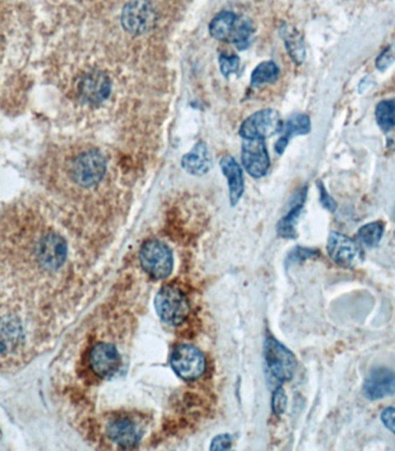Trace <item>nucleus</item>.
<instances>
[{
	"label": "nucleus",
	"instance_id": "nucleus-10",
	"mask_svg": "<svg viewBox=\"0 0 395 451\" xmlns=\"http://www.w3.org/2000/svg\"><path fill=\"white\" fill-rule=\"evenodd\" d=\"M89 366L96 376L108 380L121 369L122 357L112 343H95L89 353Z\"/></svg>",
	"mask_w": 395,
	"mask_h": 451
},
{
	"label": "nucleus",
	"instance_id": "nucleus-14",
	"mask_svg": "<svg viewBox=\"0 0 395 451\" xmlns=\"http://www.w3.org/2000/svg\"><path fill=\"white\" fill-rule=\"evenodd\" d=\"M112 93V80L101 71H92L85 75L78 84V94L88 105L105 102Z\"/></svg>",
	"mask_w": 395,
	"mask_h": 451
},
{
	"label": "nucleus",
	"instance_id": "nucleus-22",
	"mask_svg": "<svg viewBox=\"0 0 395 451\" xmlns=\"http://www.w3.org/2000/svg\"><path fill=\"white\" fill-rule=\"evenodd\" d=\"M280 76V68L273 61L262 62L254 69L250 76V86L257 87L262 84H271L276 82Z\"/></svg>",
	"mask_w": 395,
	"mask_h": 451
},
{
	"label": "nucleus",
	"instance_id": "nucleus-24",
	"mask_svg": "<svg viewBox=\"0 0 395 451\" xmlns=\"http://www.w3.org/2000/svg\"><path fill=\"white\" fill-rule=\"evenodd\" d=\"M375 120L385 133L395 129V100H384L375 107Z\"/></svg>",
	"mask_w": 395,
	"mask_h": 451
},
{
	"label": "nucleus",
	"instance_id": "nucleus-1",
	"mask_svg": "<svg viewBox=\"0 0 395 451\" xmlns=\"http://www.w3.org/2000/svg\"><path fill=\"white\" fill-rule=\"evenodd\" d=\"M155 309L162 322L171 326L181 325L189 315L190 306L185 292L174 285H165L155 299Z\"/></svg>",
	"mask_w": 395,
	"mask_h": 451
},
{
	"label": "nucleus",
	"instance_id": "nucleus-30",
	"mask_svg": "<svg viewBox=\"0 0 395 451\" xmlns=\"http://www.w3.org/2000/svg\"><path fill=\"white\" fill-rule=\"evenodd\" d=\"M234 438L229 434L217 435L211 441V450H229L232 448Z\"/></svg>",
	"mask_w": 395,
	"mask_h": 451
},
{
	"label": "nucleus",
	"instance_id": "nucleus-20",
	"mask_svg": "<svg viewBox=\"0 0 395 451\" xmlns=\"http://www.w3.org/2000/svg\"><path fill=\"white\" fill-rule=\"evenodd\" d=\"M280 33L291 59L296 65L303 64L306 58V47L301 33L289 24H284L280 27Z\"/></svg>",
	"mask_w": 395,
	"mask_h": 451
},
{
	"label": "nucleus",
	"instance_id": "nucleus-19",
	"mask_svg": "<svg viewBox=\"0 0 395 451\" xmlns=\"http://www.w3.org/2000/svg\"><path fill=\"white\" fill-rule=\"evenodd\" d=\"M240 17L231 10H223L217 14L210 22V34L218 41L231 42L234 38Z\"/></svg>",
	"mask_w": 395,
	"mask_h": 451
},
{
	"label": "nucleus",
	"instance_id": "nucleus-28",
	"mask_svg": "<svg viewBox=\"0 0 395 451\" xmlns=\"http://www.w3.org/2000/svg\"><path fill=\"white\" fill-rule=\"evenodd\" d=\"M394 62L395 48L389 47L379 55L377 61H375V68L378 69L379 71H385Z\"/></svg>",
	"mask_w": 395,
	"mask_h": 451
},
{
	"label": "nucleus",
	"instance_id": "nucleus-16",
	"mask_svg": "<svg viewBox=\"0 0 395 451\" xmlns=\"http://www.w3.org/2000/svg\"><path fill=\"white\" fill-rule=\"evenodd\" d=\"M220 169L224 176L227 177L229 192H230V203L232 207H234L237 206L245 190L243 170L237 160L230 155H227L220 159Z\"/></svg>",
	"mask_w": 395,
	"mask_h": 451
},
{
	"label": "nucleus",
	"instance_id": "nucleus-5",
	"mask_svg": "<svg viewBox=\"0 0 395 451\" xmlns=\"http://www.w3.org/2000/svg\"><path fill=\"white\" fill-rule=\"evenodd\" d=\"M169 363L178 377L187 382L199 380L206 371V357L197 347L188 343L174 348Z\"/></svg>",
	"mask_w": 395,
	"mask_h": 451
},
{
	"label": "nucleus",
	"instance_id": "nucleus-15",
	"mask_svg": "<svg viewBox=\"0 0 395 451\" xmlns=\"http://www.w3.org/2000/svg\"><path fill=\"white\" fill-rule=\"evenodd\" d=\"M308 196V187L301 188L294 194L290 210L285 216L280 218L277 223L276 230L278 237L284 239H296L297 238V224L304 208L305 201Z\"/></svg>",
	"mask_w": 395,
	"mask_h": 451
},
{
	"label": "nucleus",
	"instance_id": "nucleus-25",
	"mask_svg": "<svg viewBox=\"0 0 395 451\" xmlns=\"http://www.w3.org/2000/svg\"><path fill=\"white\" fill-rule=\"evenodd\" d=\"M319 257H321L320 252L317 251V250L296 246L287 255V259H285V266L289 267V266L297 265V264H301V262H308V260H312V259H317Z\"/></svg>",
	"mask_w": 395,
	"mask_h": 451
},
{
	"label": "nucleus",
	"instance_id": "nucleus-12",
	"mask_svg": "<svg viewBox=\"0 0 395 451\" xmlns=\"http://www.w3.org/2000/svg\"><path fill=\"white\" fill-rule=\"evenodd\" d=\"M106 434L110 441L122 448L136 447L142 440L144 431L142 426L128 417H114L106 427Z\"/></svg>",
	"mask_w": 395,
	"mask_h": 451
},
{
	"label": "nucleus",
	"instance_id": "nucleus-23",
	"mask_svg": "<svg viewBox=\"0 0 395 451\" xmlns=\"http://www.w3.org/2000/svg\"><path fill=\"white\" fill-rule=\"evenodd\" d=\"M384 232H385V225L382 224V222H371L368 224L363 225L358 230V241L366 248H375L382 241Z\"/></svg>",
	"mask_w": 395,
	"mask_h": 451
},
{
	"label": "nucleus",
	"instance_id": "nucleus-21",
	"mask_svg": "<svg viewBox=\"0 0 395 451\" xmlns=\"http://www.w3.org/2000/svg\"><path fill=\"white\" fill-rule=\"evenodd\" d=\"M21 326L15 317H3L1 320V350L3 354L10 353V350L17 348L20 343Z\"/></svg>",
	"mask_w": 395,
	"mask_h": 451
},
{
	"label": "nucleus",
	"instance_id": "nucleus-9",
	"mask_svg": "<svg viewBox=\"0 0 395 451\" xmlns=\"http://www.w3.org/2000/svg\"><path fill=\"white\" fill-rule=\"evenodd\" d=\"M156 20L153 7L144 0L131 1L122 10V26L132 35L145 34L152 29Z\"/></svg>",
	"mask_w": 395,
	"mask_h": 451
},
{
	"label": "nucleus",
	"instance_id": "nucleus-7",
	"mask_svg": "<svg viewBox=\"0 0 395 451\" xmlns=\"http://www.w3.org/2000/svg\"><path fill=\"white\" fill-rule=\"evenodd\" d=\"M327 253L331 262L342 269H355L363 262V250L357 241L336 231L328 236Z\"/></svg>",
	"mask_w": 395,
	"mask_h": 451
},
{
	"label": "nucleus",
	"instance_id": "nucleus-29",
	"mask_svg": "<svg viewBox=\"0 0 395 451\" xmlns=\"http://www.w3.org/2000/svg\"><path fill=\"white\" fill-rule=\"evenodd\" d=\"M317 185L319 192H320V203L322 204V207L324 209H327L328 211H331V213H334L336 210V208H338L336 201L328 194L322 181H317Z\"/></svg>",
	"mask_w": 395,
	"mask_h": 451
},
{
	"label": "nucleus",
	"instance_id": "nucleus-2",
	"mask_svg": "<svg viewBox=\"0 0 395 451\" xmlns=\"http://www.w3.org/2000/svg\"><path fill=\"white\" fill-rule=\"evenodd\" d=\"M139 264L153 280H164L172 274L174 267L173 252L160 241H145L139 251Z\"/></svg>",
	"mask_w": 395,
	"mask_h": 451
},
{
	"label": "nucleus",
	"instance_id": "nucleus-31",
	"mask_svg": "<svg viewBox=\"0 0 395 451\" xmlns=\"http://www.w3.org/2000/svg\"><path fill=\"white\" fill-rule=\"evenodd\" d=\"M380 420L391 433L395 434V407H387L382 410Z\"/></svg>",
	"mask_w": 395,
	"mask_h": 451
},
{
	"label": "nucleus",
	"instance_id": "nucleus-18",
	"mask_svg": "<svg viewBox=\"0 0 395 451\" xmlns=\"http://www.w3.org/2000/svg\"><path fill=\"white\" fill-rule=\"evenodd\" d=\"M181 165L188 173L193 176H204L208 173L213 166V162L206 143H197L190 152L182 157Z\"/></svg>",
	"mask_w": 395,
	"mask_h": 451
},
{
	"label": "nucleus",
	"instance_id": "nucleus-26",
	"mask_svg": "<svg viewBox=\"0 0 395 451\" xmlns=\"http://www.w3.org/2000/svg\"><path fill=\"white\" fill-rule=\"evenodd\" d=\"M240 59L236 55H220V72L224 77H229L232 73H236L239 69Z\"/></svg>",
	"mask_w": 395,
	"mask_h": 451
},
{
	"label": "nucleus",
	"instance_id": "nucleus-8",
	"mask_svg": "<svg viewBox=\"0 0 395 451\" xmlns=\"http://www.w3.org/2000/svg\"><path fill=\"white\" fill-rule=\"evenodd\" d=\"M35 255L42 269L56 271L64 265L68 258V245L61 234L49 232L38 239Z\"/></svg>",
	"mask_w": 395,
	"mask_h": 451
},
{
	"label": "nucleus",
	"instance_id": "nucleus-13",
	"mask_svg": "<svg viewBox=\"0 0 395 451\" xmlns=\"http://www.w3.org/2000/svg\"><path fill=\"white\" fill-rule=\"evenodd\" d=\"M363 392L368 401H380L395 394V370L389 366H375L363 384Z\"/></svg>",
	"mask_w": 395,
	"mask_h": 451
},
{
	"label": "nucleus",
	"instance_id": "nucleus-4",
	"mask_svg": "<svg viewBox=\"0 0 395 451\" xmlns=\"http://www.w3.org/2000/svg\"><path fill=\"white\" fill-rule=\"evenodd\" d=\"M107 163L101 153L88 150L76 157L70 167L72 180L78 186L91 188L100 183L105 177Z\"/></svg>",
	"mask_w": 395,
	"mask_h": 451
},
{
	"label": "nucleus",
	"instance_id": "nucleus-3",
	"mask_svg": "<svg viewBox=\"0 0 395 451\" xmlns=\"http://www.w3.org/2000/svg\"><path fill=\"white\" fill-rule=\"evenodd\" d=\"M264 360L271 376L280 383L290 382L297 370L296 355L283 343L268 336L264 341Z\"/></svg>",
	"mask_w": 395,
	"mask_h": 451
},
{
	"label": "nucleus",
	"instance_id": "nucleus-17",
	"mask_svg": "<svg viewBox=\"0 0 395 451\" xmlns=\"http://www.w3.org/2000/svg\"><path fill=\"white\" fill-rule=\"evenodd\" d=\"M282 136L275 144V151L278 155H283L287 149L289 141L296 136L308 135L311 133V119L308 114H294L289 116L284 122Z\"/></svg>",
	"mask_w": 395,
	"mask_h": 451
},
{
	"label": "nucleus",
	"instance_id": "nucleus-27",
	"mask_svg": "<svg viewBox=\"0 0 395 451\" xmlns=\"http://www.w3.org/2000/svg\"><path fill=\"white\" fill-rule=\"evenodd\" d=\"M271 407H273V413L277 417L285 413L287 408V396L284 391L283 387H276V390L273 392V401H271Z\"/></svg>",
	"mask_w": 395,
	"mask_h": 451
},
{
	"label": "nucleus",
	"instance_id": "nucleus-11",
	"mask_svg": "<svg viewBox=\"0 0 395 451\" xmlns=\"http://www.w3.org/2000/svg\"><path fill=\"white\" fill-rule=\"evenodd\" d=\"M241 160L250 176L255 179L264 177L271 167V158L264 139H245Z\"/></svg>",
	"mask_w": 395,
	"mask_h": 451
},
{
	"label": "nucleus",
	"instance_id": "nucleus-6",
	"mask_svg": "<svg viewBox=\"0 0 395 451\" xmlns=\"http://www.w3.org/2000/svg\"><path fill=\"white\" fill-rule=\"evenodd\" d=\"M284 123L280 113L275 109H262L247 117L240 127L243 139H266L280 133Z\"/></svg>",
	"mask_w": 395,
	"mask_h": 451
}]
</instances>
